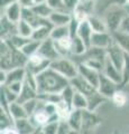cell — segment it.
<instances>
[{
	"instance_id": "obj_1",
	"label": "cell",
	"mask_w": 129,
	"mask_h": 134,
	"mask_svg": "<svg viewBox=\"0 0 129 134\" xmlns=\"http://www.w3.org/2000/svg\"><path fill=\"white\" fill-rule=\"evenodd\" d=\"M38 94H61L70 85V81L55 72L53 68H47L36 76Z\"/></svg>"
},
{
	"instance_id": "obj_2",
	"label": "cell",
	"mask_w": 129,
	"mask_h": 134,
	"mask_svg": "<svg viewBox=\"0 0 129 134\" xmlns=\"http://www.w3.org/2000/svg\"><path fill=\"white\" fill-rule=\"evenodd\" d=\"M1 59L0 65L1 69L5 72H9L11 69L25 67L27 64L28 57L19 49H16L14 46H11L9 41L1 40Z\"/></svg>"
},
{
	"instance_id": "obj_3",
	"label": "cell",
	"mask_w": 129,
	"mask_h": 134,
	"mask_svg": "<svg viewBox=\"0 0 129 134\" xmlns=\"http://www.w3.org/2000/svg\"><path fill=\"white\" fill-rule=\"evenodd\" d=\"M79 64H76L70 57H60L56 60L51 63V68L65 77L69 81H72L79 75Z\"/></svg>"
},
{
	"instance_id": "obj_4",
	"label": "cell",
	"mask_w": 129,
	"mask_h": 134,
	"mask_svg": "<svg viewBox=\"0 0 129 134\" xmlns=\"http://www.w3.org/2000/svg\"><path fill=\"white\" fill-rule=\"evenodd\" d=\"M127 11L121 5H111L105 14V21L110 32L119 30L123 19L127 17Z\"/></svg>"
},
{
	"instance_id": "obj_5",
	"label": "cell",
	"mask_w": 129,
	"mask_h": 134,
	"mask_svg": "<svg viewBox=\"0 0 129 134\" xmlns=\"http://www.w3.org/2000/svg\"><path fill=\"white\" fill-rule=\"evenodd\" d=\"M51 63L48 59L44 58L42 55H39L38 53L32 55L30 57H28V60H27V64L25 66V68L28 73H30L33 75H39L40 73H43L44 70H46L47 68L51 67Z\"/></svg>"
},
{
	"instance_id": "obj_6",
	"label": "cell",
	"mask_w": 129,
	"mask_h": 134,
	"mask_svg": "<svg viewBox=\"0 0 129 134\" xmlns=\"http://www.w3.org/2000/svg\"><path fill=\"white\" fill-rule=\"evenodd\" d=\"M126 54L127 53L115 40L109 46V48H107V57L121 73L125 66V60H126Z\"/></svg>"
},
{
	"instance_id": "obj_7",
	"label": "cell",
	"mask_w": 129,
	"mask_h": 134,
	"mask_svg": "<svg viewBox=\"0 0 129 134\" xmlns=\"http://www.w3.org/2000/svg\"><path fill=\"white\" fill-rule=\"evenodd\" d=\"M119 88H120V86L117 83L111 81L110 78H108L106 75H103L101 73V75H100L99 85H98V92L103 96V97H106L107 99H111L113 94Z\"/></svg>"
},
{
	"instance_id": "obj_8",
	"label": "cell",
	"mask_w": 129,
	"mask_h": 134,
	"mask_svg": "<svg viewBox=\"0 0 129 134\" xmlns=\"http://www.w3.org/2000/svg\"><path fill=\"white\" fill-rule=\"evenodd\" d=\"M70 84L75 88V91L80 92V93H82L83 95H85L86 98L92 97L93 95H95L98 93L97 87L91 85L89 82H86L84 78L80 76V75H78L75 78H73L72 81H70Z\"/></svg>"
},
{
	"instance_id": "obj_9",
	"label": "cell",
	"mask_w": 129,
	"mask_h": 134,
	"mask_svg": "<svg viewBox=\"0 0 129 134\" xmlns=\"http://www.w3.org/2000/svg\"><path fill=\"white\" fill-rule=\"evenodd\" d=\"M38 54L43 56L44 58L48 59L49 62H54L57 58H60V55L55 47V43H54V40L52 38H48L46 40L42 41L39 49H38Z\"/></svg>"
},
{
	"instance_id": "obj_10",
	"label": "cell",
	"mask_w": 129,
	"mask_h": 134,
	"mask_svg": "<svg viewBox=\"0 0 129 134\" xmlns=\"http://www.w3.org/2000/svg\"><path fill=\"white\" fill-rule=\"evenodd\" d=\"M54 28V25L49 21V19H44L43 24L39 27L34 29L32 35V39L36 41H44L48 38H51V32Z\"/></svg>"
},
{
	"instance_id": "obj_11",
	"label": "cell",
	"mask_w": 129,
	"mask_h": 134,
	"mask_svg": "<svg viewBox=\"0 0 129 134\" xmlns=\"http://www.w3.org/2000/svg\"><path fill=\"white\" fill-rule=\"evenodd\" d=\"M79 67V75H80L81 77H83L85 79L86 82H89L91 85H93L94 87H97L98 88V85H99V81H100V75L101 73L98 72V70H95L93 68H91V67L86 66L84 64H79L78 65Z\"/></svg>"
},
{
	"instance_id": "obj_12",
	"label": "cell",
	"mask_w": 129,
	"mask_h": 134,
	"mask_svg": "<svg viewBox=\"0 0 129 134\" xmlns=\"http://www.w3.org/2000/svg\"><path fill=\"white\" fill-rule=\"evenodd\" d=\"M113 43V37L111 32H93L91 38V46L102 49L109 48V46Z\"/></svg>"
},
{
	"instance_id": "obj_13",
	"label": "cell",
	"mask_w": 129,
	"mask_h": 134,
	"mask_svg": "<svg viewBox=\"0 0 129 134\" xmlns=\"http://www.w3.org/2000/svg\"><path fill=\"white\" fill-rule=\"evenodd\" d=\"M102 74L106 75L108 78H110L111 81H113L115 83H117L119 86H121V84H122V73L120 72L113 64H112L108 57L106 58Z\"/></svg>"
},
{
	"instance_id": "obj_14",
	"label": "cell",
	"mask_w": 129,
	"mask_h": 134,
	"mask_svg": "<svg viewBox=\"0 0 129 134\" xmlns=\"http://www.w3.org/2000/svg\"><path fill=\"white\" fill-rule=\"evenodd\" d=\"M22 14H23V8L20 7V5L17 1H15L10 6H8L5 10H2L1 16H5L11 23L18 24L22 20Z\"/></svg>"
},
{
	"instance_id": "obj_15",
	"label": "cell",
	"mask_w": 129,
	"mask_h": 134,
	"mask_svg": "<svg viewBox=\"0 0 129 134\" xmlns=\"http://www.w3.org/2000/svg\"><path fill=\"white\" fill-rule=\"evenodd\" d=\"M48 19L54 25V27H62V26H69L73 19V16H72V12L54 11L49 16Z\"/></svg>"
},
{
	"instance_id": "obj_16",
	"label": "cell",
	"mask_w": 129,
	"mask_h": 134,
	"mask_svg": "<svg viewBox=\"0 0 129 134\" xmlns=\"http://www.w3.org/2000/svg\"><path fill=\"white\" fill-rule=\"evenodd\" d=\"M55 43V47L56 50L59 53L60 57H70L72 56V45H73V40L72 37L68 36L64 38H61L59 40H54Z\"/></svg>"
},
{
	"instance_id": "obj_17",
	"label": "cell",
	"mask_w": 129,
	"mask_h": 134,
	"mask_svg": "<svg viewBox=\"0 0 129 134\" xmlns=\"http://www.w3.org/2000/svg\"><path fill=\"white\" fill-rule=\"evenodd\" d=\"M17 34V24L11 23L5 16H1V40H7Z\"/></svg>"
},
{
	"instance_id": "obj_18",
	"label": "cell",
	"mask_w": 129,
	"mask_h": 134,
	"mask_svg": "<svg viewBox=\"0 0 129 134\" xmlns=\"http://www.w3.org/2000/svg\"><path fill=\"white\" fill-rule=\"evenodd\" d=\"M14 125L19 134H33L37 130V127L33 124L29 117L22 119V120H16Z\"/></svg>"
},
{
	"instance_id": "obj_19",
	"label": "cell",
	"mask_w": 129,
	"mask_h": 134,
	"mask_svg": "<svg viewBox=\"0 0 129 134\" xmlns=\"http://www.w3.org/2000/svg\"><path fill=\"white\" fill-rule=\"evenodd\" d=\"M92 35H93V31H92V29H91L89 23L88 21L81 23L80 26L78 28L76 36L80 37L89 48L91 47V38H92Z\"/></svg>"
},
{
	"instance_id": "obj_20",
	"label": "cell",
	"mask_w": 129,
	"mask_h": 134,
	"mask_svg": "<svg viewBox=\"0 0 129 134\" xmlns=\"http://www.w3.org/2000/svg\"><path fill=\"white\" fill-rule=\"evenodd\" d=\"M26 74H27V70L25 67H19V68H15V69L9 70V72H7V79H6L5 85H8V84H11V83H16V82H24L25 77H26Z\"/></svg>"
},
{
	"instance_id": "obj_21",
	"label": "cell",
	"mask_w": 129,
	"mask_h": 134,
	"mask_svg": "<svg viewBox=\"0 0 129 134\" xmlns=\"http://www.w3.org/2000/svg\"><path fill=\"white\" fill-rule=\"evenodd\" d=\"M72 130H75L78 132H81L82 123H83V111L82 110H73L69 120L66 121Z\"/></svg>"
},
{
	"instance_id": "obj_22",
	"label": "cell",
	"mask_w": 129,
	"mask_h": 134,
	"mask_svg": "<svg viewBox=\"0 0 129 134\" xmlns=\"http://www.w3.org/2000/svg\"><path fill=\"white\" fill-rule=\"evenodd\" d=\"M88 23L93 32H110L103 18H100V17L93 15L88 19Z\"/></svg>"
},
{
	"instance_id": "obj_23",
	"label": "cell",
	"mask_w": 129,
	"mask_h": 134,
	"mask_svg": "<svg viewBox=\"0 0 129 134\" xmlns=\"http://www.w3.org/2000/svg\"><path fill=\"white\" fill-rule=\"evenodd\" d=\"M8 112L11 115V117L14 119V121L16 120H22V119H27L28 114L25 111V108L23 106V104H20L18 102L11 103L9 106H8Z\"/></svg>"
},
{
	"instance_id": "obj_24",
	"label": "cell",
	"mask_w": 129,
	"mask_h": 134,
	"mask_svg": "<svg viewBox=\"0 0 129 134\" xmlns=\"http://www.w3.org/2000/svg\"><path fill=\"white\" fill-rule=\"evenodd\" d=\"M37 96H38V92L35 91L34 88H32L28 84H26L24 82V87H23V90H22V92H20V94L18 96L17 102L20 103V104H24V103H26L30 99L37 98Z\"/></svg>"
},
{
	"instance_id": "obj_25",
	"label": "cell",
	"mask_w": 129,
	"mask_h": 134,
	"mask_svg": "<svg viewBox=\"0 0 129 134\" xmlns=\"http://www.w3.org/2000/svg\"><path fill=\"white\" fill-rule=\"evenodd\" d=\"M73 45H72V56L75 57H82L86 53V50L89 49V47L84 44L79 36H74L73 38Z\"/></svg>"
},
{
	"instance_id": "obj_26",
	"label": "cell",
	"mask_w": 129,
	"mask_h": 134,
	"mask_svg": "<svg viewBox=\"0 0 129 134\" xmlns=\"http://www.w3.org/2000/svg\"><path fill=\"white\" fill-rule=\"evenodd\" d=\"M111 35L113 37V40L129 55V34L117 30L115 32H111Z\"/></svg>"
},
{
	"instance_id": "obj_27",
	"label": "cell",
	"mask_w": 129,
	"mask_h": 134,
	"mask_svg": "<svg viewBox=\"0 0 129 134\" xmlns=\"http://www.w3.org/2000/svg\"><path fill=\"white\" fill-rule=\"evenodd\" d=\"M72 111V106L69 105L68 103H65L64 100H61L60 103L56 104V115L60 121H68Z\"/></svg>"
},
{
	"instance_id": "obj_28",
	"label": "cell",
	"mask_w": 129,
	"mask_h": 134,
	"mask_svg": "<svg viewBox=\"0 0 129 134\" xmlns=\"http://www.w3.org/2000/svg\"><path fill=\"white\" fill-rule=\"evenodd\" d=\"M89 106V102L88 98H86L85 95H83L80 92L75 91V94H74V97L72 100V108L73 110H88Z\"/></svg>"
},
{
	"instance_id": "obj_29",
	"label": "cell",
	"mask_w": 129,
	"mask_h": 134,
	"mask_svg": "<svg viewBox=\"0 0 129 134\" xmlns=\"http://www.w3.org/2000/svg\"><path fill=\"white\" fill-rule=\"evenodd\" d=\"M32 9L34 10V12L38 17H40V18H45V19H48L49 16H51L54 12V10L47 5L46 2H45V3H40V5H35L34 7L32 8Z\"/></svg>"
},
{
	"instance_id": "obj_30",
	"label": "cell",
	"mask_w": 129,
	"mask_h": 134,
	"mask_svg": "<svg viewBox=\"0 0 129 134\" xmlns=\"http://www.w3.org/2000/svg\"><path fill=\"white\" fill-rule=\"evenodd\" d=\"M33 31H34V28L28 23H26L25 20H20L17 24V35L25 37V38H32Z\"/></svg>"
},
{
	"instance_id": "obj_31",
	"label": "cell",
	"mask_w": 129,
	"mask_h": 134,
	"mask_svg": "<svg viewBox=\"0 0 129 134\" xmlns=\"http://www.w3.org/2000/svg\"><path fill=\"white\" fill-rule=\"evenodd\" d=\"M111 100L117 107H123L128 102V95L123 90L119 88L111 97Z\"/></svg>"
},
{
	"instance_id": "obj_32",
	"label": "cell",
	"mask_w": 129,
	"mask_h": 134,
	"mask_svg": "<svg viewBox=\"0 0 129 134\" xmlns=\"http://www.w3.org/2000/svg\"><path fill=\"white\" fill-rule=\"evenodd\" d=\"M30 40H32V38H25V37L19 36L17 34L14 35L12 37H10L9 39H7V41H9L11 46H14L16 49H19V50H22Z\"/></svg>"
},
{
	"instance_id": "obj_33",
	"label": "cell",
	"mask_w": 129,
	"mask_h": 134,
	"mask_svg": "<svg viewBox=\"0 0 129 134\" xmlns=\"http://www.w3.org/2000/svg\"><path fill=\"white\" fill-rule=\"evenodd\" d=\"M71 36L69 26H62V27H54L51 32V38L53 40H59L64 37Z\"/></svg>"
},
{
	"instance_id": "obj_34",
	"label": "cell",
	"mask_w": 129,
	"mask_h": 134,
	"mask_svg": "<svg viewBox=\"0 0 129 134\" xmlns=\"http://www.w3.org/2000/svg\"><path fill=\"white\" fill-rule=\"evenodd\" d=\"M40 41H36V40H30L25 47L22 49V52L26 55L27 57H30L32 55L38 53V49H39V46H40Z\"/></svg>"
},
{
	"instance_id": "obj_35",
	"label": "cell",
	"mask_w": 129,
	"mask_h": 134,
	"mask_svg": "<svg viewBox=\"0 0 129 134\" xmlns=\"http://www.w3.org/2000/svg\"><path fill=\"white\" fill-rule=\"evenodd\" d=\"M74 94H75V88L70 84V85L61 93L62 100H64L65 103H68L69 105L72 106V100H73V97H74Z\"/></svg>"
},
{
	"instance_id": "obj_36",
	"label": "cell",
	"mask_w": 129,
	"mask_h": 134,
	"mask_svg": "<svg viewBox=\"0 0 129 134\" xmlns=\"http://www.w3.org/2000/svg\"><path fill=\"white\" fill-rule=\"evenodd\" d=\"M38 103H39L38 98H34V99H30V100H28V102H26V103L23 104L25 111H26V113L28 114V116H29V117L37 111V107H38Z\"/></svg>"
},
{
	"instance_id": "obj_37",
	"label": "cell",
	"mask_w": 129,
	"mask_h": 134,
	"mask_svg": "<svg viewBox=\"0 0 129 134\" xmlns=\"http://www.w3.org/2000/svg\"><path fill=\"white\" fill-rule=\"evenodd\" d=\"M60 122L61 121H54V122L47 123L45 126L40 127L44 134H57L60 127Z\"/></svg>"
},
{
	"instance_id": "obj_38",
	"label": "cell",
	"mask_w": 129,
	"mask_h": 134,
	"mask_svg": "<svg viewBox=\"0 0 129 134\" xmlns=\"http://www.w3.org/2000/svg\"><path fill=\"white\" fill-rule=\"evenodd\" d=\"M46 3L52 8L54 11H65L70 12L65 7V3L63 0H46Z\"/></svg>"
},
{
	"instance_id": "obj_39",
	"label": "cell",
	"mask_w": 129,
	"mask_h": 134,
	"mask_svg": "<svg viewBox=\"0 0 129 134\" xmlns=\"http://www.w3.org/2000/svg\"><path fill=\"white\" fill-rule=\"evenodd\" d=\"M80 64H81V63H80ZM82 64H84L86 66L91 67V68H93L95 70H98V72L102 73L103 66H105V62L97 60V59H84V60L82 62Z\"/></svg>"
},
{
	"instance_id": "obj_40",
	"label": "cell",
	"mask_w": 129,
	"mask_h": 134,
	"mask_svg": "<svg viewBox=\"0 0 129 134\" xmlns=\"http://www.w3.org/2000/svg\"><path fill=\"white\" fill-rule=\"evenodd\" d=\"M129 83V55L126 54V60H125V66L122 68V84L120 87Z\"/></svg>"
},
{
	"instance_id": "obj_41",
	"label": "cell",
	"mask_w": 129,
	"mask_h": 134,
	"mask_svg": "<svg viewBox=\"0 0 129 134\" xmlns=\"http://www.w3.org/2000/svg\"><path fill=\"white\" fill-rule=\"evenodd\" d=\"M6 87H8L12 93L17 94L19 96L20 92H22L23 87H24V82H16V83H11V84H8V85H5Z\"/></svg>"
},
{
	"instance_id": "obj_42",
	"label": "cell",
	"mask_w": 129,
	"mask_h": 134,
	"mask_svg": "<svg viewBox=\"0 0 129 134\" xmlns=\"http://www.w3.org/2000/svg\"><path fill=\"white\" fill-rule=\"evenodd\" d=\"M16 1L19 3L23 9H29V8H33L35 6L34 0H16Z\"/></svg>"
},
{
	"instance_id": "obj_43",
	"label": "cell",
	"mask_w": 129,
	"mask_h": 134,
	"mask_svg": "<svg viewBox=\"0 0 129 134\" xmlns=\"http://www.w3.org/2000/svg\"><path fill=\"white\" fill-rule=\"evenodd\" d=\"M119 30L122 31V32L129 34V12H128V15H127L126 18L123 19V21H122V24H121V26H120Z\"/></svg>"
},
{
	"instance_id": "obj_44",
	"label": "cell",
	"mask_w": 129,
	"mask_h": 134,
	"mask_svg": "<svg viewBox=\"0 0 129 134\" xmlns=\"http://www.w3.org/2000/svg\"><path fill=\"white\" fill-rule=\"evenodd\" d=\"M1 134H19V133L17 130H16L15 125H12V126H9L5 130H1Z\"/></svg>"
},
{
	"instance_id": "obj_45",
	"label": "cell",
	"mask_w": 129,
	"mask_h": 134,
	"mask_svg": "<svg viewBox=\"0 0 129 134\" xmlns=\"http://www.w3.org/2000/svg\"><path fill=\"white\" fill-rule=\"evenodd\" d=\"M16 0H1V10H5L8 6H10Z\"/></svg>"
},
{
	"instance_id": "obj_46",
	"label": "cell",
	"mask_w": 129,
	"mask_h": 134,
	"mask_svg": "<svg viewBox=\"0 0 129 134\" xmlns=\"http://www.w3.org/2000/svg\"><path fill=\"white\" fill-rule=\"evenodd\" d=\"M35 1V5H40V3H45L46 0H34Z\"/></svg>"
},
{
	"instance_id": "obj_47",
	"label": "cell",
	"mask_w": 129,
	"mask_h": 134,
	"mask_svg": "<svg viewBox=\"0 0 129 134\" xmlns=\"http://www.w3.org/2000/svg\"><path fill=\"white\" fill-rule=\"evenodd\" d=\"M68 134H80V132L75 131V130H71V131H70V132H69Z\"/></svg>"
},
{
	"instance_id": "obj_48",
	"label": "cell",
	"mask_w": 129,
	"mask_h": 134,
	"mask_svg": "<svg viewBox=\"0 0 129 134\" xmlns=\"http://www.w3.org/2000/svg\"><path fill=\"white\" fill-rule=\"evenodd\" d=\"M123 3H125L126 6H128V7H129V0H123Z\"/></svg>"
},
{
	"instance_id": "obj_49",
	"label": "cell",
	"mask_w": 129,
	"mask_h": 134,
	"mask_svg": "<svg viewBox=\"0 0 129 134\" xmlns=\"http://www.w3.org/2000/svg\"><path fill=\"white\" fill-rule=\"evenodd\" d=\"M115 134H117V133H115Z\"/></svg>"
}]
</instances>
